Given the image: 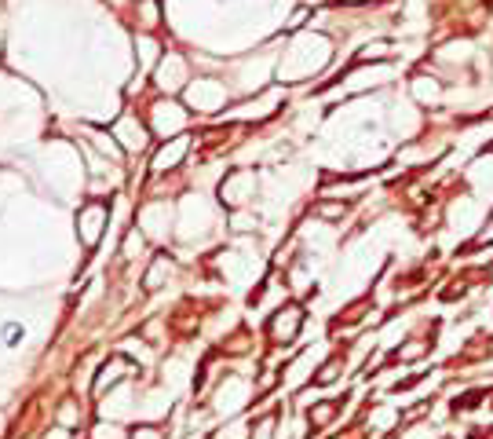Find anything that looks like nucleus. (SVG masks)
<instances>
[{"instance_id":"6","label":"nucleus","mask_w":493,"mask_h":439,"mask_svg":"<svg viewBox=\"0 0 493 439\" xmlns=\"http://www.w3.org/2000/svg\"><path fill=\"white\" fill-rule=\"evenodd\" d=\"M490 150H493V143H490Z\"/></svg>"},{"instance_id":"1","label":"nucleus","mask_w":493,"mask_h":439,"mask_svg":"<svg viewBox=\"0 0 493 439\" xmlns=\"http://www.w3.org/2000/svg\"><path fill=\"white\" fill-rule=\"evenodd\" d=\"M300 307H285V315H278L275 322H270V333H275L278 341H292V333L300 330Z\"/></svg>"},{"instance_id":"4","label":"nucleus","mask_w":493,"mask_h":439,"mask_svg":"<svg viewBox=\"0 0 493 439\" xmlns=\"http://www.w3.org/2000/svg\"><path fill=\"white\" fill-rule=\"evenodd\" d=\"M270 424H275V421H259V432H256V439H270Z\"/></svg>"},{"instance_id":"5","label":"nucleus","mask_w":493,"mask_h":439,"mask_svg":"<svg viewBox=\"0 0 493 439\" xmlns=\"http://www.w3.org/2000/svg\"><path fill=\"white\" fill-rule=\"evenodd\" d=\"M19 341H22V326H19V330L11 326V330H8V344H19Z\"/></svg>"},{"instance_id":"3","label":"nucleus","mask_w":493,"mask_h":439,"mask_svg":"<svg viewBox=\"0 0 493 439\" xmlns=\"http://www.w3.org/2000/svg\"><path fill=\"white\" fill-rule=\"evenodd\" d=\"M486 242H493V216H490V227H483V231H478V235L472 238V245H468V249H464V253H472L475 245H486Z\"/></svg>"},{"instance_id":"2","label":"nucleus","mask_w":493,"mask_h":439,"mask_svg":"<svg viewBox=\"0 0 493 439\" xmlns=\"http://www.w3.org/2000/svg\"><path fill=\"white\" fill-rule=\"evenodd\" d=\"M427 348H431V337H420V341H409V344H402L398 352H395V359H417V355H424Z\"/></svg>"}]
</instances>
